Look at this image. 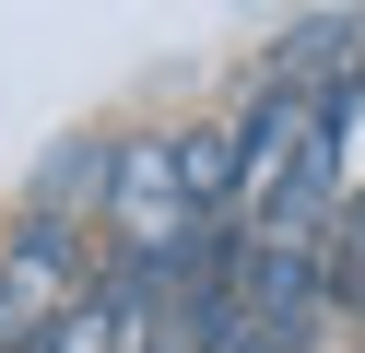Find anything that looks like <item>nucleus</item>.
Masks as SVG:
<instances>
[{"label": "nucleus", "instance_id": "7ed1b4c3", "mask_svg": "<svg viewBox=\"0 0 365 353\" xmlns=\"http://www.w3.org/2000/svg\"><path fill=\"white\" fill-rule=\"evenodd\" d=\"M212 353H294V342H271V329H247V318H224V329H212Z\"/></svg>", "mask_w": 365, "mask_h": 353}, {"label": "nucleus", "instance_id": "f03ea898", "mask_svg": "<svg viewBox=\"0 0 365 353\" xmlns=\"http://www.w3.org/2000/svg\"><path fill=\"white\" fill-rule=\"evenodd\" d=\"M106 177H118V130H71L59 153H36V177H24V200H12V212H48V224H83V235H95Z\"/></svg>", "mask_w": 365, "mask_h": 353}, {"label": "nucleus", "instance_id": "20e7f679", "mask_svg": "<svg viewBox=\"0 0 365 353\" xmlns=\"http://www.w3.org/2000/svg\"><path fill=\"white\" fill-rule=\"evenodd\" d=\"M354 353H365V329H354Z\"/></svg>", "mask_w": 365, "mask_h": 353}, {"label": "nucleus", "instance_id": "f257e3e1", "mask_svg": "<svg viewBox=\"0 0 365 353\" xmlns=\"http://www.w3.org/2000/svg\"><path fill=\"white\" fill-rule=\"evenodd\" d=\"M0 295L48 329L59 306L95 295V235H83V224H48V212H12V224H0Z\"/></svg>", "mask_w": 365, "mask_h": 353}]
</instances>
